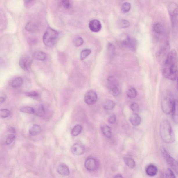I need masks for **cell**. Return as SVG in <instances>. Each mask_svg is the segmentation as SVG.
<instances>
[{
	"label": "cell",
	"mask_w": 178,
	"mask_h": 178,
	"mask_svg": "<svg viewBox=\"0 0 178 178\" xmlns=\"http://www.w3.org/2000/svg\"><path fill=\"white\" fill-rule=\"evenodd\" d=\"M163 73L166 78L172 80H176L178 76L177 53L172 50L168 54L163 68Z\"/></svg>",
	"instance_id": "6da1fadb"
},
{
	"label": "cell",
	"mask_w": 178,
	"mask_h": 178,
	"mask_svg": "<svg viewBox=\"0 0 178 178\" xmlns=\"http://www.w3.org/2000/svg\"><path fill=\"white\" fill-rule=\"evenodd\" d=\"M160 134L162 140L166 143H173L175 141V134L168 120L163 119L160 123Z\"/></svg>",
	"instance_id": "7a4b0ae2"
},
{
	"label": "cell",
	"mask_w": 178,
	"mask_h": 178,
	"mask_svg": "<svg viewBox=\"0 0 178 178\" xmlns=\"http://www.w3.org/2000/svg\"><path fill=\"white\" fill-rule=\"evenodd\" d=\"M58 37V33L56 30L48 27L43 36V42L47 46L52 47L55 44Z\"/></svg>",
	"instance_id": "3957f363"
},
{
	"label": "cell",
	"mask_w": 178,
	"mask_h": 178,
	"mask_svg": "<svg viewBox=\"0 0 178 178\" xmlns=\"http://www.w3.org/2000/svg\"><path fill=\"white\" fill-rule=\"evenodd\" d=\"M168 10L171 21L172 27L177 28L178 26V5L175 3H171L168 5Z\"/></svg>",
	"instance_id": "277c9868"
},
{
	"label": "cell",
	"mask_w": 178,
	"mask_h": 178,
	"mask_svg": "<svg viewBox=\"0 0 178 178\" xmlns=\"http://www.w3.org/2000/svg\"><path fill=\"white\" fill-rule=\"evenodd\" d=\"M108 83V90L110 94L114 96H119L121 94L118 80L114 76H110L107 79Z\"/></svg>",
	"instance_id": "5b68a950"
},
{
	"label": "cell",
	"mask_w": 178,
	"mask_h": 178,
	"mask_svg": "<svg viewBox=\"0 0 178 178\" xmlns=\"http://www.w3.org/2000/svg\"><path fill=\"white\" fill-rule=\"evenodd\" d=\"M174 100L169 97H165L162 100L161 107L164 113L169 114L172 112L174 105Z\"/></svg>",
	"instance_id": "8992f818"
},
{
	"label": "cell",
	"mask_w": 178,
	"mask_h": 178,
	"mask_svg": "<svg viewBox=\"0 0 178 178\" xmlns=\"http://www.w3.org/2000/svg\"><path fill=\"white\" fill-rule=\"evenodd\" d=\"M161 152L168 164L177 172H178V163L170 156L164 147H161Z\"/></svg>",
	"instance_id": "52a82bcc"
},
{
	"label": "cell",
	"mask_w": 178,
	"mask_h": 178,
	"mask_svg": "<svg viewBox=\"0 0 178 178\" xmlns=\"http://www.w3.org/2000/svg\"><path fill=\"white\" fill-rule=\"evenodd\" d=\"M98 99V96L96 91L89 90L86 93L84 97V101L89 105H93L96 103Z\"/></svg>",
	"instance_id": "ba28073f"
},
{
	"label": "cell",
	"mask_w": 178,
	"mask_h": 178,
	"mask_svg": "<svg viewBox=\"0 0 178 178\" xmlns=\"http://www.w3.org/2000/svg\"><path fill=\"white\" fill-rule=\"evenodd\" d=\"M32 62V60L30 56L24 55L22 56L19 60V66L24 71H28L31 67Z\"/></svg>",
	"instance_id": "9c48e42d"
},
{
	"label": "cell",
	"mask_w": 178,
	"mask_h": 178,
	"mask_svg": "<svg viewBox=\"0 0 178 178\" xmlns=\"http://www.w3.org/2000/svg\"><path fill=\"white\" fill-rule=\"evenodd\" d=\"M84 166L87 170L90 171H94L98 168V162L94 158H89L86 160Z\"/></svg>",
	"instance_id": "30bf717a"
},
{
	"label": "cell",
	"mask_w": 178,
	"mask_h": 178,
	"mask_svg": "<svg viewBox=\"0 0 178 178\" xmlns=\"http://www.w3.org/2000/svg\"><path fill=\"white\" fill-rule=\"evenodd\" d=\"M85 150V147L81 143H75L73 144L71 148L72 153L74 155L76 156H79L84 154Z\"/></svg>",
	"instance_id": "8fae6325"
},
{
	"label": "cell",
	"mask_w": 178,
	"mask_h": 178,
	"mask_svg": "<svg viewBox=\"0 0 178 178\" xmlns=\"http://www.w3.org/2000/svg\"><path fill=\"white\" fill-rule=\"evenodd\" d=\"M123 44L132 50H135L137 47V41L135 38L127 36L126 39L123 42Z\"/></svg>",
	"instance_id": "7c38bea8"
},
{
	"label": "cell",
	"mask_w": 178,
	"mask_h": 178,
	"mask_svg": "<svg viewBox=\"0 0 178 178\" xmlns=\"http://www.w3.org/2000/svg\"><path fill=\"white\" fill-rule=\"evenodd\" d=\"M89 28L91 31L94 33H97L102 28V24L98 20H93L89 22Z\"/></svg>",
	"instance_id": "4fadbf2b"
},
{
	"label": "cell",
	"mask_w": 178,
	"mask_h": 178,
	"mask_svg": "<svg viewBox=\"0 0 178 178\" xmlns=\"http://www.w3.org/2000/svg\"><path fill=\"white\" fill-rule=\"evenodd\" d=\"M57 170L58 173L61 175L68 176L70 174L69 169L64 163L60 164L57 167Z\"/></svg>",
	"instance_id": "5bb4252c"
},
{
	"label": "cell",
	"mask_w": 178,
	"mask_h": 178,
	"mask_svg": "<svg viewBox=\"0 0 178 178\" xmlns=\"http://www.w3.org/2000/svg\"><path fill=\"white\" fill-rule=\"evenodd\" d=\"M145 172L147 175L150 177H154L157 174L158 169L156 166L153 164H150L146 167Z\"/></svg>",
	"instance_id": "9a60e30c"
},
{
	"label": "cell",
	"mask_w": 178,
	"mask_h": 178,
	"mask_svg": "<svg viewBox=\"0 0 178 178\" xmlns=\"http://www.w3.org/2000/svg\"><path fill=\"white\" fill-rule=\"evenodd\" d=\"M130 121L133 125L137 126L140 124L141 119L138 114L134 113L130 116Z\"/></svg>",
	"instance_id": "2e32d148"
},
{
	"label": "cell",
	"mask_w": 178,
	"mask_h": 178,
	"mask_svg": "<svg viewBox=\"0 0 178 178\" xmlns=\"http://www.w3.org/2000/svg\"><path fill=\"white\" fill-rule=\"evenodd\" d=\"M172 113V119L174 122L178 124V101L174 100V105Z\"/></svg>",
	"instance_id": "e0dca14e"
},
{
	"label": "cell",
	"mask_w": 178,
	"mask_h": 178,
	"mask_svg": "<svg viewBox=\"0 0 178 178\" xmlns=\"http://www.w3.org/2000/svg\"><path fill=\"white\" fill-rule=\"evenodd\" d=\"M101 130L102 134L105 137L109 139L112 137V131L110 126L106 125H103L101 127Z\"/></svg>",
	"instance_id": "ac0fdd59"
},
{
	"label": "cell",
	"mask_w": 178,
	"mask_h": 178,
	"mask_svg": "<svg viewBox=\"0 0 178 178\" xmlns=\"http://www.w3.org/2000/svg\"><path fill=\"white\" fill-rule=\"evenodd\" d=\"M33 57L35 59L39 61H44L46 59L47 54L41 51H36L33 53Z\"/></svg>",
	"instance_id": "d6986e66"
},
{
	"label": "cell",
	"mask_w": 178,
	"mask_h": 178,
	"mask_svg": "<svg viewBox=\"0 0 178 178\" xmlns=\"http://www.w3.org/2000/svg\"><path fill=\"white\" fill-rule=\"evenodd\" d=\"M41 130V128L39 126L37 125H33L29 129V132L30 134L35 136L40 134Z\"/></svg>",
	"instance_id": "ffe728a7"
},
{
	"label": "cell",
	"mask_w": 178,
	"mask_h": 178,
	"mask_svg": "<svg viewBox=\"0 0 178 178\" xmlns=\"http://www.w3.org/2000/svg\"><path fill=\"white\" fill-rule=\"evenodd\" d=\"M23 79L20 77H17L12 81L11 85L12 87L17 88L20 87L23 84Z\"/></svg>",
	"instance_id": "44dd1931"
},
{
	"label": "cell",
	"mask_w": 178,
	"mask_h": 178,
	"mask_svg": "<svg viewBox=\"0 0 178 178\" xmlns=\"http://www.w3.org/2000/svg\"><path fill=\"white\" fill-rule=\"evenodd\" d=\"M25 29L28 31L36 32L38 29V26L36 24L32 22H29L26 24Z\"/></svg>",
	"instance_id": "7402d4cb"
},
{
	"label": "cell",
	"mask_w": 178,
	"mask_h": 178,
	"mask_svg": "<svg viewBox=\"0 0 178 178\" xmlns=\"http://www.w3.org/2000/svg\"><path fill=\"white\" fill-rule=\"evenodd\" d=\"M115 105V102L112 100H108L104 102L103 107L105 110H112L114 108Z\"/></svg>",
	"instance_id": "603a6c76"
},
{
	"label": "cell",
	"mask_w": 178,
	"mask_h": 178,
	"mask_svg": "<svg viewBox=\"0 0 178 178\" xmlns=\"http://www.w3.org/2000/svg\"><path fill=\"white\" fill-rule=\"evenodd\" d=\"M117 25L119 28L125 29L129 27L130 23L127 20L125 19H120L117 21Z\"/></svg>",
	"instance_id": "cb8c5ba5"
},
{
	"label": "cell",
	"mask_w": 178,
	"mask_h": 178,
	"mask_svg": "<svg viewBox=\"0 0 178 178\" xmlns=\"http://www.w3.org/2000/svg\"><path fill=\"white\" fill-rule=\"evenodd\" d=\"M153 29L154 32L158 34H161L164 32V29L163 26L159 23H156L153 24Z\"/></svg>",
	"instance_id": "d4e9b609"
},
{
	"label": "cell",
	"mask_w": 178,
	"mask_h": 178,
	"mask_svg": "<svg viewBox=\"0 0 178 178\" xmlns=\"http://www.w3.org/2000/svg\"><path fill=\"white\" fill-rule=\"evenodd\" d=\"M124 161L126 164L131 168H135L136 163L133 159L129 157H125L124 158Z\"/></svg>",
	"instance_id": "484cf974"
},
{
	"label": "cell",
	"mask_w": 178,
	"mask_h": 178,
	"mask_svg": "<svg viewBox=\"0 0 178 178\" xmlns=\"http://www.w3.org/2000/svg\"><path fill=\"white\" fill-rule=\"evenodd\" d=\"M82 127L80 125H77L72 130L71 134L73 136H75L79 135L82 132Z\"/></svg>",
	"instance_id": "4316f807"
},
{
	"label": "cell",
	"mask_w": 178,
	"mask_h": 178,
	"mask_svg": "<svg viewBox=\"0 0 178 178\" xmlns=\"http://www.w3.org/2000/svg\"><path fill=\"white\" fill-rule=\"evenodd\" d=\"M128 97L130 99H133L136 97L137 96V91L134 88H131L129 89L127 93Z\"/></svg>",
	"instance_id": "83f0119b"
},
{
	"label": "cell",
	"mask_w": 178,
	"mask_h": 178,
	"mask_svg": "<svg viewBox=\"0 0 178 178\" xmlns=\"http://www.w3.org/2000/svg\"><path fill=\"white\" fill-rule=\"evenodd\" d=\"M20 111L21 112L30 114H33L35 112V109L33 107H22L20 109Z\"/></svg>",
	"instance_id": "f1b7e54d"
},
{
	"label": "cell",
	"mask_w": 178,
	"mask_h": 178,
	"mask_svg": "<svg viewBox=\"0 0 178 178\" xmlns=\"http://www.w3.org/2000/svg\"><path fill=\"white\" fill-rule=\"evenodd\" d=\"M131 8L130 3L128 2L123 3L121 7V11L123 13H125L130 11Z\"/></svg>",
	"instance_id": "f546056e"
},
{
	"label": "cell",
	"mask_w": 178,
	"mask_h": 178,
	"mask_svg": "<svg viewBox=\"0 0 178 178\" xmlns=\"http://www.w3.org/2000/svg\"><path fill=\"white\" fill-rule=\"evenodd\" d=\"M91 51L90 49H85L83 50L80 53V59L83 60L87 58L91 54Z\"/></svg>",
	"instance_id": "4dcf8cb0"
},
{
	"label": "cell",
	"mask_w": 178,
	"mask_h": 178,
	"mask_svg": "<svg viewBox=\"0 0 178 178\" xmlns=\"http://www.w3.org/2000/svg\"><path fill=\"white\" fill-rule=\"evenodd\" d=\"M73 43L75 47H79L84 44V41L82 37H78L75 39L73 40Z\"/></svg>",
	"instance_id": "1f68e13d"
},
{
	"label": "cell",
	"mask_w": 178,
	"mask_h": 178,
	"mask_svg": "<svg viewBox=\"0 0 178 178\" xmlns=\"http://www.w3.org/2000/svg\"><path fill=\"white\" fill-rule=\"evenodd\" d=\"M11 112L9 110L7 109H1L0 111V115L3 118H6L9 117Z\"/></svg>",
	"instance_id": "d6a6232c"
},
{
	"label": "cell",
	"mask_w": 178,
	"mask_h": 178,
	"mask_svg": "<svg viewBox=\"0 0 178 178\" xmlns=\"http://www.w3.org/2000/svg\"><path fill=\"white\" fill-rule=\"evenodd\" d=\"M45 114V110L43 105H40L38 107L36 112V114L38 117H43Z\"/></svg>",
	"instance_id": "836d02e7"
},
{
	"label": "cell",
	"mask_w": 178,
	"mask_h": 178,
	"mask_svg": "<svg viewBox=\"0 0 178 178\" xmlns=\"http://www.w3.org/2000/svg\"><path fill=\"white\" fill-rule=\"evenodd\" d=\"M130 108L132 111H133L135 113L138 112L140 110V107H139L138 104L136 103H135V102L130 104Z\"/></svg>",
	"instance_id": "e575fe53"
},
{
	"label": "cell",
	"mask_w": 178,
	"mask_h": 178,
	"mask_svg": "<svg viewBox=\"0 0 178 178\" xmlns=\"http://www.w3.org/2000/svg\"><path fill=\"white\" fill-rule=\"evenodd\" d=\"M165 178H176L175 174L170 168H167L166 171Z\"/></svg>",
	"instance_id": "d590c367"
},
{
	"label": "cell",
	"mask_w": 178,
	"mask_h": 178,
	"mask_svg": "<svg viewBox=\"0 0 178 178\" xmlns=\"http://www.w3.org/2000/svg\"><path fill=\"white\" fill-rule=\"evenodd\" d=\"M60 3L62 6L66 10L69 9L70 8L71 5L70 1H68V0L61 1Z\"/></svg>",
	"instance_id": "8d00e7d4"
},
{
	"label": "cell",
	"mask_w": 178,
	"mask_h": 178,
	"mask_svg": "<svg viewBox=\"0 0 178 178\" xmlns=\"http://www.w3.org/2000/svg\"><path fill=\"white\" fill-rule=\"evenodd\" d=\"M15 138V136L14 134H11L7 137L6 140V144L7 145H10L13 142Z\"/></svg>",
	"instance_id": "74e56055"
},
{
	"label": "cell",
	"mask_w": 178,
	"mask_h": 178,
	"mask_svg": "<svg viewBox=\"0 0 178 178\" xmlns=\"http://www.w3.org/2000/svg\"><path fill=\"white\" fill-rule=\"evenodd\" d=\"M35 1H31V0H26L24 1V6L26 8H30L34 4Z\"/></svg>",
	"instance_id": "f35d334b"
},
{
	"label": "cell",
	"mask_w": 178,
	"mask_h": 178,
	"mask_svg": "<svg viewBox=\"0 0 178 178\" xmlns=\"http://www.w3.org/2000/svg\"><path fill=\"white\" fill-rule=\"evenodd\" d=\"M116 121V117L115 114H112L108 119V122L110 124H115Z\"/></svg>",
	"instance_id": "ab89813d"
},
{
	"label": "cell",
	"mask_w": 178,
	"mask_h": 178,
	"mask_svg": "<svg viewBox=\"0 0 178 178\" xmlns=\"http://www.w3.org/2000/svg\"><path fill=\"white\" fill-rule=\"evenodd\" d=\"M25 95L26 96L30 97H37L39 96V94L36 91H31V92H28L25 93Z\"/></svg>",
	"instance_id": "60d3db41"
},
{
	"label": "cell",
	"mask_w": 178,
	"mask_h": 178,
	"mask_svg": "<svg viewBox=\"0 0 178 178\" xmlns=\"http://www.w3.org/2000/svg\"><path fill=\"white\" fill-rule=\"evenodd\" d=\"M108 45V49L109 53H110V54L112 55L114 51V45L111 43H109Z\"/></svg>",
	"instance_id": "b9f144b4"
},
{
	"label": "cell",
	"mask_w": 178,
	"mask_h": 178,
	"mask_svg": "<svg viewBox=\"0 0 178 178\" xmlns=\"http://www.w3.org/2000/svg\"><path fill=\"white\" fill-rule=\"evenodd\" d=\"M37 42V39L34 38L31 39H30L29 42L30 44H33L36 43Z\"/></svg>",
	"instance_id": "7bdbcfd3"
},
{
	"label": "cell",
	"mask_w": 178,
	"mask_h": 178,
	"mask_svg": "<svg viewBox=\"0 0 178 178\" xmlns=\"http://www.w3.org/2000/svg\"><path fill=\"white\" fill-rule=\"evenodd\" d=\"M9 130L10 132H11L12 133H15V130L13 127H10L9 128Z\"/></svg>",
	"instance_id": "ee69618b"
},
{
	"label": "cell",
	"mask_w": 178,
	"mask_h": 178,
	"mask_svg": "<svg viewBox=\"0 0 178 178\" xmlns=\"http://www.w3.org/2000/svg\"><path fill=\"white\" fill-rule=\"evenodd\" d=\"M114 178H123V177L121 174H117L114 176Z\"/></svg>",
	"instance_id": "f6af8a7d"
},
{
	"label": "cell",
	"mask_w": 178,
	"mask_h": 178,
	"mask_svg": "<svg viewBox=\"0 0 178 178\" xmlns=\"http://www.w3.org/2000/svg\"><path fill=\"white\" fill-rule=\"evenodd\" d=\"M5 98H4L1 97L0 98V104H1L3 103L5 101Z\"/></svg>",
	"instance_id": "bcb514c9"
},
{
	"label": "cell",
	"mask_w": 178,
	"mask_h": 178,
	"mask_svg": "<svg viewBox=\"0 0 178 178\" xmlns=\"http://www.w3.org/2000/svg\"><path fill=\"white\" fill-rule=\"evenodd\" d=\"M176 80L177 81V85L178 88V76L177 77V79H176Z\"/></svg>",
	"instance_id": "7dc6e473"
},
{
	"label": "cell",
	"mask_w": 178,
	"mask_h": 178,
	"mask_svg": "<svg viewBox=\"0 0 178 178\" xmlns=\"http://www.w3.org/2000/svg\"><path fill=\"white\" fill-rule=\"evenodd\" d=\"M177 163H178V159H177Z\"/></svg>",
	"instance_id": "c3c4849f"
}]
</instances>
